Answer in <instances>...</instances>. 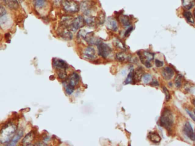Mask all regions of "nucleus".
I'll list each match as a JSON object with an SVG mask.
<instances>
[{"instance_id": "1", "label": "nucleus", "mask_w": 195, "mask_h": 146, "mask_svg": "<svg viewBox=\"0 0 195 146\" xmlns=\"http://www.w3.org/2000/svg\"><path fill=\"white\" fill-rule=\"evenodd\" d=\"M17 131V126L11 121L5 124L0 133V142L1 144H8L12 140Z\"/></svg>"}, {"instance_id": "2", "label": "nucleus", "mask_w": 195, "mask_h": 146, "mask_svg": "<svg viewBox=\"0 0 195 146\" xmlns=\"http://www.w3.org/2000/svg\"><path fill=\"white\" fill-rule=\"evenodd\" d=\"M160 125L169 132L172 131L174 126V117L170 109L165 107L162 111L159 120Z\"/></svg>"}, {"instance_id": "3", "label": "nucleus", "mask_w": 195, "mask_h": 146, "mask_svg": "<svg viewBox=\"0 0 195 146\" xmlns=\"http://www.w3.org/2000/svg\"><path fill=\"white\" fill-rule=\"evenodd\" d=\"M96 45L98 49V55L104 59L109 57L112 52V48L107 43L102 42L101 40H100Z\"/></svg>"}, {"instance_id": "4", "label": "nucleus", "mask_w": 195, "mask_h": 146, "mask_svg": "<svg viewBox=\"0 0 195 146\" xmlns=\"http://www.w3.org/2000/svg\"><path fill=\"white\" fill-rule=\"evenodd\" d=\"M63 6L64 10L69 13H76L79 10L78 4L73 0H64Z\"/></svg>"}, {"instance_id": "5", "label": "nucleus", "mask_w": 195, "mask_h": 146, "mask_svg": "<svg viewBox=\"0 0 195 146\" xmlns=\"http://www.w3.org/2000/svg\"><path fill=\"white\" fill-rule=\"evenodd\" d=\"M83 57L86 60H94L97 58L95 48L92 45L86 47L83 51Z\"/></svg>"}, {"instance_id": "6", "label": "nucleus", "mask_w": 195, "mask_h": 146, "mask_svg": "<svg viewBox=\"0 0 195 146\" xmlns=\"http://www.w3.org/2000/svg\"><path fill=\"white\" fill-rule=\"evenodd\" d=\"M85 23V22L84 18H83L82 16H79L75 19H73L72 23H71V25L70 26V27L69 29H70L71 31L75 32V31L78 30V29L83 28V26H84Z\"/></svg>"}, {"instance_id": "7", "label": "nucleus", "mask_w": 195, "mask_h": 146, "mask_svg": "<svg viewBox=\"0 0 195 146\" xmlns=\"http://www.w3.org/2000/svg\"><path fill=\"white\" fill-rule=\"evenodd\" d=\"M183 132L187 137L192 141H195V132L189 121H186L183 127Z\"/></svg>"}, {"instance_id": "8", "label": "nucleus", "mask_w": 195, "mask_h": 146, "mask_svg": "<svg viewBox=\"0 0 195 146\" xmlns=\"http://www.w3.org/2000/svg\"><path fill=\"white\" fill-rule=\"evenodd\" d=\"M137 54L139 55L140 61L142 64L146 61L152 62L154 59V54L152 53L144 51V52H137Z\"/></svg>"}, {"instance_id": "9", "label": "nucleus", "mask_w": 195, "mask_h": 146, "mask_svg": "<svg viewBox=\"0 0 195 146\" xmlns=\"http://www.w3.org/2000/svg\"><path fill=\"white\" fill-rule=\"evenodd\" d=\"M181 15L188 23L192 25H195V17L192 10H187L182 9Z\"/></svg>"}, {"instance_id": "10", "label": "nucleus", "mask_w": 195, "mask_h": 146, "mask_svg": "<svg viewBox=\"0 0 195 146\" xmlns=\"http://www.w3.org/2000/svg\"><path fill=\"white\" fill-rule=\"evenodd\" d=\"M53 66L57 70H66L68 68V65L66 62L59 58H54L53 59Z\"/></svg>"}, {"instance_id": "11", "label": "nucleus", "mask_w": 195, "mask_h": 146, "mask_svg": "<svg viewBox=\"0 0 195 146\" xmlns=\"http://www.w3.org/2000/svg\"><path fill=\"white\" fill-rule=\"evenodd\" d=\"M175 71L171 67L167 66L162 70L161 74L164 79L166 81L171 80L175 75Z\"/></svg>"}, {"instance_id": "12", "label": "nucleus", "mask_w": 195, "mask_h": 146, "mask_svg": "<svg viewBox=\"0 0 195 146\" xmlns=\"http://www.w3.org/2000/svg\"><path fill=\"white\" fill-rule=\"evenodd\" d=\"M107 27L113 31H117L118 30V24L116 19L113 17H109L107 19Z\"/></svg>"}, {"instance_id": "13", "label": "nucleus", "mask_w": 195, "mask_h": 146, "mask_svg": "<svg viewBox=\"0 0 195 146\" xmlns=\"http://www.w3.org/2000/svg\"><path fill=\"white\" fill-rule=\"evenodd\" d=\"M80 76H79L78 73L76 72H73L72 74L68 78L66 79V81H67L68 83L74 87H76L77 85H78V84L79 83V82H80Z\"/></svg>"}, {"instance_id": "14", "label": "nucleus", "mask_w": 195, "mask_h": 146, "mask_svg": "<svg viewBox=\"0 0 195 146\" xmlns=\"http://www.w3.org/2000/svg\"><path fill=\"white\" fill-rule=\"evenodd\" d=\"M182 10H192L195 6V0H181Z\"/></svg>"}, {"instance_id": "15", "label": "nucleus", "mask_w": 195, "mask_h": 146, "mask_svg": "<svg viewBox=\"0 0 195 146\" xmlns=\"http://www.w3.org/2000/svg\"><path fill=\"white\" fill-rule=\"evenodd\" d=\"M24 135V131L21 129L19 130L18 131H17L15 135L14 136V137L12 139V140L8 144V145L9 146H13L16 145L17 143L18 142V141L21 139V138L23 137Z\"/></svg>"}, {"instance_id": "16", "label": "nucleus", "mask_w": 195, "mask_h": 146, "mask_svg": "<svg viewBox=\"0 0 195 146\" xmlns=\"http://www.w3.org/2000/svg\"><path fill=\"white\" fill-rule=\"evenodd\" d=\"M119 21L121 24L125 28H127L128 26L132 25L131 18L129 16L125 15V14H121L120 16Z\"/></svg>"}, {"instance_id": "17", "label": "nucleus", "mask_w": 195, "mask_h": 146, "mask_svg": "<svg viewBox=\"0 0 195 146\" xmlns=\"http://www.w3.org/2000/svg\"><path fill=\"white\" fill-rule=\"evenodd\" d=\"M60 35L61 37L66 40H71L73 38V34L69 29L63 27V30L60 31Z\"/></svg>"}, {"instance_id": "18", "label": "nucleus", "mask_w": 195, "mask_h": 146, "mask_svg": "<svg viewBox=\"0 0 195 146\" xmlns=\"http://www.w3.org/2000/svg\"><path fill=\"white\" fill-rule=\"evenodd\" d=\"M34 136L35 135H34L33 131H30V132H29L28 134H26L25 137L23 138V140H22V144L25 145H32L31 143L34 139Z\"/></svg>"}, {"instance_id": "19", "label": "nucleus", "mask_w": 195, "mask_h": 146, "mask_svg": "<svg viewBox=\"0 0 195 146\" xmlns=\"http://www.w3.org/2000/svg\"><path fill=\"white\" fill-rule=\"evenodd\" d=\"M116 59L119 62L127 61V60H130L131 56L129 54H127L125 52H118L116 54Z\"/></svg>"}, {"instance_id": "20", "label": "nucleus", "mask_w": 195, "mask_h": 146, "mask_svg": "<svg viewBox=\"0 0 195 146\" xmlns=\"http://www.w3.org/2000/svg\"><path fill=\"white\" fill-rule=\"evenodd\" d=\"M149 139L154 143H159L161 140V138L156 132H150L148 134Z\"/></svg>"}, {"instance_id": "21", "label": "nucleus", "mask_w": 195, "mask_h": 146, "mask_svg": "<svg viewBox=\"0 0 195 146\" xmlns=\"http://www.w3.org/2000/svg\"><path fill=\"white\" fill-rule=\"evenodd\" d=\"M91 5L89 1H84L83 2L82 4L81 5V9L82 11H83L84 13V14H89L90 11V8H91Z\"/></svg>"}, {"instance_id": "22", "label": "nucleus", "mask_w": 195, "mask_h": 146, "mask_svg": "<svg viewBox=\"0 0 195 146\" xmlns=\"http://www.w3.org/2000/svg\"><path fill=\"white\" fill-rule=\"evenodd\" d=\"M143 69L141 67H139L136 69L134 74V81L135 82H138L141 81L143 76Z\"/></svg>"}, {"instance_id": "23", "label": "nucleus", "mask_w": 195, "mask_h": 146, "mask_svg": "<svg viewBox=\"0 0 195 146\" xmlns=\"http://www.w3.org/2000/svg\"><path fill=\"white\" fill-rule=\"evenodd\" d=\"M84 19H85V23L87 24L88 26H93L95 24V22H96L95 17H94L93 16H91L90 14H85Z\"/></svg>"}, {"instance_id": "24", "label": "nucleus", "mask_w": 195, "mask_h": 146, "mask_svg": "<svg viewBox=\"0 0 195 146\" xmlns=\"http://www.w3.org/2000/svg\"><path fill=\"white\" fill-rule=\"evenodd\" d=\"M134 74L135 71L133 69H132L130 70L129 74H128L127 77L125 81L124 82V84H131L133 83V82H135L134 81Z\"/></svg>"}, {"instance_id": "25", "label": "nucleus", "mask_w": 195, "mask_h": 146, "mask_svg": "<svg viewBox=\"0 0 195 146\" xmlns=\"http://www.w3.org/2000/svg\"><path fill=\"white\" fill-rule=\"evenodd\" d=\"M7 5L12 9H17L18 8V2L17 0H5Z\"/></svg>"}, {"instance_id": "26", "label": "nucleus", "mask_w": 195, "mask_h": 146, "mask_svg": "<svg viewBox=\"0 0 195 146\" xmlns=\"http://www.w3.org/2000/svg\"><path fill=\"white\" fill-rule=\"evenodd\" d=\"M64 83H63V84H64V87H65L66 93L68 95H71L74 92L75 87L71 86V85H70V84H69L67 82V81H66V79L64 81Z\"/></svg>"}, {"instance_id": "27", "label": "nucleus", "mask_w": 195, "mask_h": 146, "mask_svg": "<svg viewBox=\"0 0 195 146\" xmlns=\"http://www.w3.org/2000/svg\"><path fill=\"white\" fill-rule=\"evenodd\" d=\"M113 43H114L116 47H117L118 48H120V49L123 50H126V46L125 44L122 42L121 40H120V39L116 38L114 41H113Z\"/></svg>"}, {"instance_id": "28", "label": "nucleus", "mask_w": 195, "mask_h": 146, "mask_svg": "<svg viewBox=\"0 0 195 146\" xmlns=\"http://www.w3.org/2000/svg\"><path fill=\"white\" fill-rule=\"evenodd\" d=\"M182 79H183V77H182V75L178 74L176 75L175 79V84L177 88L179 89L181 87L182 83Z\"/></svg>"}, {"instance_id": "29", "label": "nucleus", "mask_w": 195, "mask_h": 146, "mask_svg": "<svg viewBox=\"0 0 195 146\" xmlns=\"http://www.w3.org/2000/svg\"><path fill=\"white\" fill-rule=\"evenodd\" d=\"M34 4L36 8H43L45 6L46 0H34Z\"/></svg>"}, {"instance_id": "30", "label": "nucleus", "mask_w": 195, "mask_h": 146, "mask_svg": "<svg viewBox=\"0 0 195 146\" xmlns=\"http://www.w3.org/2000/svg\"><path fill=\"white\" fill-rule=\"evenodd\" d=\"M142 80L144 83L148 84L152 81V77L150 74H146L143 75V76L142 77Z\"/></svg>"}, {"instance_id": "31", "label": "nucleus", "mask_w": 195, "mask_h": 146, "mask_svg": "<svg viewBox=\"0 0 195 146\" xmlns=\"http://www.w3.org/2000/svg\"><path fill=\"white\" fill-rule=\"evenodd\" d=\"M57 75L58 77L61 79L65 80L67 78V74H66L65 70H57Z\"/></svg>"}, {"instance_id": "32", "label": "nucleus", "mask_w": 195, "mask_h": 146, "mask_svg": "<svg viewBox=\"0 0 195 146\" xmlns=\"http://www.w3.org/2000/svg\"><path fill=\"white\" fill-rule=\"evenodd\" d=\"M162 91H163L164 93L165 94V101H166V102H168L170 100V99H171V94L169 93V91L167 89V87L165 86L162 87Z\"/></svg>"}, {"instance_id": "33", "label": "nucleus", "mask_w": 195, "mask_h": 146, "mask_svg": "<svg viewBox=\"0 0 195 146\" xmlns=\"http://www.w3.org/2000/svg\"><path fill=\"white\" fill-rule=\"evenodd\" d=\"M133 30V26L132 25H130L129 26H128V27H127V29H126V30L124 32L125 37H128V36L130 35V34L131 33Z\"/></svg>"}, {"instance_id": "34", "label": "nucleus", "mask_w": 195, "mask_h": 146, "mask_svg": "<svg viewBox=\"0 0 195 146\" xmlns=\"http://www.w3.org/2000/svg\"><path fill=\"white\" fill-rule=\"evenodd\" d=\"M155 65H156L157 67H161L164 66V62L162 60H160L159 59H155Z\"/></svg>"}, {"instance_id": "35", "label": "nucleus", "mask_w": 195, "mask_h": 146, "mask_svg": "<svg viewBox=\"0 0 195 146\" xmlns=\"http://www.w3.org/2000/svg\"><path fill=\"white\" fill-rule=\"evenodd\" d=\"M98 20H99V22L100 24H102V23H104L105 16H104V13L100 14V17H99V18H98Z\"/></svg>"}, {"instance_id": "36", "label": "nucleus", "mask_w": 195, "mask_h": 146, "mask_svg": "<svg viewBox=\"0 0 195 146\" xmlns=\"http://www.w3.org/2000/svg\"><path fill=\"white\" fill-rule=\"evenodd\" d=\"M186 111H187V113L188 114V115H189V116H190V117H191L192 120H193L194 121V122H195V116H194V114H192L191 113V112L189 110H188V109H186Z\"/></svg>"}, {"instance_id": "37", "label": "nucleus", "mask_w": 195, "mask_h": 146, "mask_svg": "<svg viewBox=\"0 0 195 146\" xmlns=\"http://www.w3.org/2000/svg\"><path fill=\"white\" fill-rule=\"evenodd\" d=\"M150 84L152 85V86H159V82H158L157 80H153V81H152V82L150 83Z\"/></svg>"}, {"instance_id": "38", "label": "nucleus", "mask_w": 195, "mask_h": 146, "mask_svg": "<svg viewBox=\"0 0 195 146\" xmlns=\"http://www.w3.org/2000/svg\"><path fill=\"white\" fill-rule=\"evenodd\" d=\"M192 12H193V13L194 16L195 17V6H194V8L193 9V10H192Z\"/></svg>"}, {"instance_id": "39", "label": "nucleus", "mask_w": 195, "mask_h": 146, "mask_svg": "<svg viewBox=\"0 0 195 146\" xmlns=\"http://www.w3.org/2000/svg\"><path fill=\"white\" fill-rule=\"evenodd\" d=\"M193 113H194V115H195V108H194V110H193Z\"/></svg>"}]
</instances>
